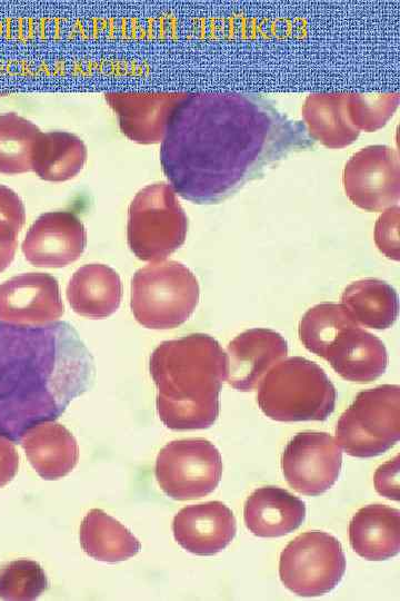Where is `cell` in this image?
Segmentation results:
<instances>
[{"instance_id": "6da1fadb", "label": "cell", "mask_w": 400, "mask_h": 601, "mask_svg": "<svg viewBox=\"0 0 400 601\" xmlns=\"http://www.w3.org/2000/svg\"><path fill=\"white\" fill-rule=\"evenodd\" d=\"M316 141L254 92H188L172 111L160 146L162 171L181 198L218 204Z\"/></svg>"}, {"instance_id": "7a4b0ae2", "label": "cell", "mask_w": 400, "mask_h": 601, "mask_svg": "<svg viewBox=\"0 0 400 601\" xmlns=\"http://www.w3.org/2000/svg\"><path fill=\"white\" fill-rule=\"evenodd\" d=\"M93 377V358L69 323L0 321L1 435L20 440L29 427L54 421Z\"/></svg>"}, {"instance_id": "3957f363", "label": "cell", "mask_w": 400, "mask_h": 601, "mask_svg": "<svg viewBox=\"0 0 400 601\" xmlns=\"http://www.w3.org/2000/svg\"><path fill=\"white\" fill-rule=\"evenodd\" d=\"M149 370L158 388L157 411L171 430L208 428L218 418L219 393L228 361L212 336L196 333L164 341L152 352Z\"/></svg>"}, {"instance_id": "277c9868", "label": "cell", "mask_w": 400, "mask_h": 601, "mask_svg": "<svg viewBox=\"0 0 400 601\" xmlns=\"http://www.w3.org/2000/svg\"><path fill=\"white\" fill-rule=\"evenodd\" d=\"M336 388L314 362L292 356L273 365L259 383L257 402L279 422L324 421L334 410Z\"/></svg>"}, {"instance_id": "5b68a950", "label": "cell", "mask_w": 400, "mask_h": 601, "mask_svg": "<svg viewBox=\"0 0 400 601\" xmlns=\"http://www.w3.org/2000/svg\"><path fill=\"white\" fill-rule=\"evenodd\" d=\"M199 295L198 280L187 266L176 260H161L134 273L130 306L142 326L169 329L191 316Z\"/></svg>"}, {"instance_id": "8992f818", "label": "cell", "mask_w": 400, "mask_h": 601, "mask_svg": "<svg viewBox=\"0 0 400 601\" xmlns=\"http://www.w3.org/2000/svg\"><path fill=\"white\" fill-rule=\"evenodd\" d=\"M187 230V215L170 185L154 183L136 194L128 210L127 240L137 258L166 259L183 245Z\"/></svg>"}, {"instance_id": "52a82bcc", "label": "cell", "mask_w": 400, "mask_h": 601, "mask_svg": "<svg viewBox=\"0 0 400 601\" xmlns=\"http://www.w3.org/2000/svg\"><path fill=\"white\" fill-rule=\"evenodd\" d=\"M399 439V385L383 384L360 392L336 426V443L354 457L380 455Z\"/></svg>"}, {"instance_id": "ba28073f", "label": "cell", "mask_w": 400, "mask_h": 601, "mask_svg": "<svg viewBox=\"0 0 400 601\" xmlns=\"http://www.w3.org/2000/svg\"><path fill=\"white\" fill-rule=\"evenodd\" d=\"M346 571L341 543L323 531H308L290 541L280 554L283 585L300 597H318L333 590Z\"/></svg>"}, {"instance_id": "9c48e42d", "label": "cell", "mask_w": 400, "mask_h": 601, "mask_svg": "<svg viewBox=\"0 0 400 601\" xmlns=\"http://www.w3.org/2000/svg\"><path fill=\"white\" fill-rule=\"evenodd\" d=\"M154 474L161 490L171 499L194 500L218 486L222 459L208 440H174L160 450Z\"/></svg>"}, {"instance_id": "30bf717a", "label": "cell", "mask_w": 400, "mask_h": 601, "mask_svg": "<svg viewBox=\"0 0 400 601\" xmlns=\"http://www.w3.org/2000/svg\"><path fill=\"white\" fill-rule=\"evenodd\" d=\"M342 183L347 197L357 207L381 211L400 199V161L397 150L371 145L354 152L346 162Z\"/></svg>"}, {"instance_id": "8fae6325", "label": "cell", "mask_w": 400, "mask_h": 601, "mask_svg": "<svg viewBox=\"0 0 400 601\" xmlns=\"http://www.w3.org/2000/svg\"><path fill=\"white\" fill-rule=\"evenodd\" d=\"M342 452L334 439L324 432H301L287 444L281 467L288 484L298 493L316 496L338 480Z\"/></svg>"}, {"instance_id": "7c38bea8", "label": "cell", "mask_w": 400, "mask_h": 601, "mask_svg": "<svg viewBox=\"0 0 400 601\" xmlns=\"http://www.w3.org/2000/svg\"><path fill=\"white\" fill-rule=\"evenodd\" d=\"M87 231L80 218L66 210L40 215L22 242L26 259L37 267L59 268L76 262L84 252Z\"/></svg>"}, {"instance_id": "4fadbf2b", "label": "cell", "mask_w": 400, "mask_h": 601, "mask_svg": "<svg viewBox=\"0 0 400 601\" xmlns=\"http://www.w3.org/2000/svg\"><path fill=\"white\" fill-rule=\"evenodd\" d=\"M58 280L46 273H26L0 285V321L40 326L57 322L63 314Z\"/></svg>"}, {"instance_id": "5bb4252c", "label": "cell", "mask_w": 400, "mask_h": 601, "mask_svg": "<svg viewBox=\"0 0 400 601\" xmlns=\"http://www.w3.org/2000/svg\"><path fill=\"white\" fill-rule=\"evenodd\" d=\"M188 92H107L104 98L116 112L122 134L130 140L158 144L169 118Z\"/></svg>"}, {"instance_id": "9a60e30c", "label": "cell", "mask_w": 400, "mask_h": 601, "mask_svg": "<svg viewBox=\"0 0 400 601\" xmlns=\"http://www.w3.org/2000/svg\"><path fill=\"white\" fill-rule=\"evenodd\" d=\"M176 541L196 555H213L233 540L237 522L232 511L220 501L182 508L173 518Z\"/></svg>"}, {"instance_id": "2e32d148", "label": "cell", "mask_w": 400, "mask_h": 601, "mask_svg": "<svg viewBox=\"0 0 400 601\" xmlns=\"http://www.w3.org/2000/svg\"><path fill=\"white\" fill-rule=\"evenodd\" d=\"M226 354L229 385L248 392L256 388L264 374L287 356L288 344L276 331L251 328L236 336Z\"/></svg>"}, {"instance_id": "e0dca14e", "label": "cell", "mask_w": 400, "mask_h": 601, "mask_svg": "<svg viewBox=\"0 0 400 601\" xmlns=\"http://www.w3.org/2000/svg\"><path fill=\"white\" fill-rule=\"evenodd\" d=\"M323 358L342 378L357 383L378 378L388 365L382 341L359 325L342 329L329 345Z\"/></svg>"}, {"instance_id": "ac0fdd59", "label": "cell", "mask_w": 400, "mask_h": 601, "mask_svg": "<svg viewBox=\"0 0 400 601\" xmlns=\"http://www.w3.org/2000/svg\"><path fill=\"white\" fill-rule=\"evenodd\" d=\"M20 443L30 464L44 480L66 476L79 460V446L74 436L54 421L29 427L21 435Z\"/></svg>"}, {"instance_id": "d6986e66", "label": "cell", "mask_w": 400, "mask_h": 601, "mask_svg": "<svg viewBox=\"0 0 400 601\" xmlns=\"http://www.w3.org/2000/svg\"><path fill=\"white\" fill-rule=\"evenodd\" d=\"M304 518V502L278 486L254 490L247 499L243 509L247 529L260 538L289 534L301 525Z\"/></svg>"}, {"instance_id": "ffe728a7", "label": "cell", "mask_w": 400, "mask_h": 601, "mask_svg": "<svg viewBox=\"0 0 400 601\" xmlns=\"http://www.w3.org/2000/svg\"><path fill=\"white\" fill-rule=\"evenodd\" d=\"M352 550L369 561H382L400 551V511L384 504L361 508L349 523Z\"/></svg>"}, {"instance_id": "44dd1931", "label": "cell", "mask_w": 400, "mask_h": 601, "mask_svg": "<svg viewBox=\"0 0 400 601\" xmlns=\"http://www.w3.org/2000/svg\"><path fill=\"white\" fill-rule=\"evenodd\" d=\"M68 302L78 315L104 318L120 306L122 283L111 267L88 264L77 269L67 286Z\"/></svg>"}, {"instance_id": "7402d4cb", "label": "cell", "mask_w": 400, "mask_h": 601, "mask_svg": "<svg viewBox=\"0 0 400 601\" xmlns=\"http://www.w3.org/2000/svg\"><path fill=\"white\" fill-rule=\"evenodd\" d=\"M302 119L309 136L327 148L351 145L360 135L348 112V93L309 95L302 105Z\"/></svg>"}, {"instance_id": "603a6c76", "label": "cell", "mask_w": 400, "mask_h": 601, "mask_svg": "<svg viewBox=\"0 0 400 601\" xmlns=\"http://www.w3.org/2000/svg\"><path fill=\"white\" fill-rule=\"evenodd\" d=\"M88 150L83 140L68 131L41 132L32 151L31 170L47 181H66L83 168Z\"/></svg>"}, {"instance_id": "cb8c5ba5", "label": "cell", "mask_w": 400, "mask_h": 601, "mask_svg": "<svg viewBox=\"0 0 400 601\" xmlns=\"http://www.w3.org/2000/svg\"><path fill=\"white\" fill-rule=\"evenodd\" d=\"M341 305L358 325L387 329L399 313V297L388 283L364 278L351 283L341 295Z\"/></svg>"}, {"instance_id": "d4e9b609", "label": "cell", "mask_w": 400, "mask_h": 601, "mask_svg": "<svg viewBox=\"0 0 400 601\" xmlns=\"http://www.w3.org/2000/svg\"><path fill=\"white\" fill-rule=\"evenodd\" d=\"M80 544L92 559L116 563L134 556L139 540L118 520L100 509L90 510L80 525Z\"/></svg>"}, {"instance_id": "484cf974", "label": "cell", "mask_w": 400, "mask_h": 601, "mask_svg": "<svg viewBox=\"0 0 400 601\" xmlns=\"http://www.w3.org/2000/svg\"><path fill=\"white\" fill-rule=\"evenodd\" d=\"M41 130L14 112L0 115V174L16 175L31 170L33 147Z\"/></svg>"}, {"instance_id": "4316f807", "label": "cell", "mask_w": 400, "mask_h": 601, "mask_svg": "<svg viewBox=\"0 0 400 601\" xmlns=\"http://www.w3.org/2000/svg\"><path fill=\"white\" fill-rule=\"evenodd\" d=\"M358 325L341 304L321 303L309 308L299 323V337L303 346L323 358L338 334Z\"/></svg>"}, {"instance_id": "83f0119b", "label": "cell", "mask_w": 400, "mask_h": 601, "mask_svg": "<svg viewBox=\"0 0 400 601\" xmlns=\"http://www.w3.org/2000/svg\"><path fill=\"white\" fill-rule=\"evenodd\" d=\"M48 587V577L36 561L19 559L7 563L0 569V598L3 600H34Z\"/></svg>"}, {"instance_id": "f1b7e54d", "label": "cell", "mask_w": 400, "mask_h": 601, "mask_svg": "<svg viewBox=\"0 0 400 601\" xmlns=\"http://www.w3.org/2000/svg\"><path fill=\"white\" fill-rule=\"evenodd\" d=\"M399 92L348 93V112L359 131L372 132L382 128L396 112Z\"/></svg>"}, {"instance_id": "f546056e", "label": "cell", "mask_w": 400, "mask_h": 601, "mask_svg": "<svg viewBox=\"0 0 400 601\" xmlns=\"http://www.w3.org/2000/svg\"><path fill=\"white\" fill-rule=\"evenodd\" d=\"M26 221L21 198L12 189L0 185V242H13Z\"/></svg>"}, {"instance_id": "4dcf8cb0", "label": "cell", "mask_w": 400, "mask_h": 601, "mask_svg": "<svg viewBox=\"0 0 400 601\" xmlns=\"http://www.w3.org/2000/svg\"><path fill=\"white\" fill-rule=\"evenodd\" d=\"M399 219L398 205L383 210L374 225V242L378 249L388 258L399 260Z\"/></svg>"}, {"instance_id": "1f68e13d", "label": "cell", "mask_w": 400, "mask_h": 601, "mask_svg": "<svg viewBox=\"0 0 400 601\" xmlns=\"http://www.w3.org/2000/svg\"><path fill=\"white\" fill-rule=\"evenodd\" d=\"M399 469L400 457L396 455L392 460L380 465L373 476L377 492L393 501H399Z\"/></svg>"}, {"instance_id": "d6a6232c", "label": "cell", "mask_w": 400, "mask_h": 601, "mask_svg": "<svg viewBox=\"0 0 400 601\" xmlns=\"http://www.w3.org/2000/svg\"><path fill=\"white\" fill-rule=\"evenodd\" d=\"M19 455L11 440L0 434V487L7 485L17 474Z\"/></svg>"}, {"instance_id": "836d02e7", "label": "cell", "mask_w": 400, "mask_h": 601, "mask_svg": "<svg viewBox=\"0 0 400 601\" xmlns=\"http://www.w3.org/2000/svg\"><path fill=\"white\" fill-rule=\"evenodd\" d=\"M18 240L0 242V273L3 272L13 260Z\"/></svg>"}]
</instances>
